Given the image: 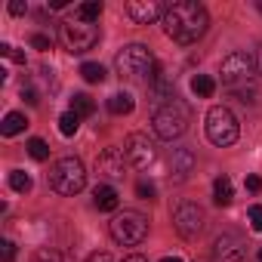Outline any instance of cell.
I'll list each match as a JSON object with an SVG mask.
<instances>
[{"instance_id":"35","label":"cell","mask_w":262,"mask_h":262,"mask_svg":"<svg viewBox=\"0 0 262 262\" xmlns=\"http://www.w3.org/2000/svg\"><path fill=\"white\" fill-rule=\"evenodd\" d=\"M86 262H114V259H111V253H105V250H102V253H93Z\"/></svg>"},{"instance_id":"8","label":"cell","mask_w":262,"mask_h":262,"mask_svg":"<svg viewBox=\"0 0 262 262\" xmlns=\"http://www.w3.org/2000/svg\"><path fill=\"white\" fill-rule=\"evenodd\" d=\"M219 74H222V83H225V86L241 90V86L250 83V77L256 74V56H250V53H244V50L228 53V56L222 59Z\"/></svg>"},{"instance_id":"5","label":"cell","mask_w":262,"mask_h":262,"mask_svg":"<svg viewBox=\"0 0 262 262\" xmlns=\"http://www.w3.org/2000/svg\"><path fill=\"white\" fill-rule=\"evenodd\" d=\"M207 139L213 142V145H219V148H228V145H234L237 142V136H241V126H237V117L225 108V105H213L210 111H207Z\"/></svg>"},{"instance_id":"9","label":"cell","mask_w":262,"mask_h":262,"mask_svg":"<svg viewBox=\"0 0 262 262\" xmlns=\"http://www.w3.org/2000/svg\"><path fill=\"white\" fill-rule=\"evenodd\" d=\"M173 225H176V231L182 237H198L201 228H204V210L194 201H182L173 210Z\"/></svg>"},{"instance_id":"23","label":"cell","mask_w":262,"mask_h":262,"mask_svg":"<svg viewBox=\"0 0 262 262\" xmlns=\"http://www.w3.org/2000/svg\"><path fill=\"white\" fill-rule=\"evenodd\" d=\"M10 188L19 191V194L31 191V176H28L25 170H13V173H10Z\"/></svg>"},{"instance_id":"22","label":"cell","mask_w":262,"mask_h":262,"mask_svg":"<svg viewBox=\"0 0 262 262\" xmlns=\"http://www.w3.org/2000/svg\"><path fill=\"white\" fill-rule=\"evenodd\" d=\"M71 111H74L77 117H90V114L96 111V102H93L86 93H77V96L71 99Z\"/></svg>"},{"instance_id":"19","label":"cell","mask_w":262,"mask_h":262,"mask_svg":"<svg viewBox=\"0 0 262 262\" xmlns=\"http://www.w3.org/2000/svg\"><path fill=\"white\" fill-rule=\"evenodd\" d=\"M133 96H129V93H114L111 99H108V111L111 114H129V111H133Z\"/></svg>"},{"instance_id":"7","label":"cell","mask_w":262,"mask_h":262,"mask_svg":"<svg viewBox=\"0 0 262 262\" xmlns=\"http://www.w3.org/2000/svg\"><path fill=\"white\" fill-rule=\"evenodd\" d=\"M108 231H111V237H114L117 244L136 247V244H142L145 234H148V219H145L142 213H136V210H123V213H117V216L111 219Z\"/></svg>"},{"instance_id":"31","label":"cell","mask_w":262,"mask_h":262,"mask_svg":"<svg viewBox=\"0 0 262 262\" xmlns=\"http://www.w3.org/2000/svg\"><path fill=\"white\" fill-rule=\"evenodd\" d=\"M234 96H237L244 105H247V102H250V105L256 102V90H250V86H247V90H234Z\"/></svg>"},{"instance_id":"34","label":"cell","mask_w":262,"mask_h":262,"mask_svg":"<svg viewBox=\"0 0 262 262\" xmlns=\"http://www.w3.org/2000/svg\"><path fill=\"white\" fill-rule=\"evenodd\" d=\"M247 188L250 191H262V179L259 176H247Z\"/></svg>"},{"instance_id":"14","label":"cell","mask_w":262,"mask_h":262,"mask_svg":"<svg viewBox=\"0 0 262 262\" xmlns=\"http://www.w3.org/2000/svg\"><path fill=\"white\" fill-rule=\"evenodd\" d=\"M191 167H194V151H191V148H176V151H173V173H176V182L185 179V176L191 173Z\"/></svg>"},{"instance_id":"12","label":"cell","mask_w":262,"mask_h":262,"mask_svg":"<svg viewBox=\"0 0 262 262\" xmlns=\"http://www.w3.org/2000/svg\"><path fill=\"white\" fill-rule=\"evenodd\" d=\"M164 13H167V7L161 0H133V4H126V16L136 25H151V22L164 19Z\"/></svg>"},{"instance_id":"16","label":"cell","mask_w":262,"mask_h":262,"mask_svg":"<svg viewBox=\"0 0 262 262\" xmlns=\"http://www.w3.org/2000/svg\"><path fill=\"white\" fill-rule=\"evenodd\" d=\"M25 126H28V117L22 111H10L4 117V123H0V133H4V136H19Z\"/></svg>"},{"instance_id":"30","label":"cell","mask_w":262,"mask_h":262,"mask_svg":"<svg viewBox=\"0 0 262 262\" xmlns=\"http://www.w3.org/2000/svg\"><path fill=\"white\" fill-rule=\"evenodd\" d=\"M0 247H4V262H13L16 259V244L13 241H0Z\"/></svg>"},{"instance_id":"40","label":"cell","mask_w":262,"mask_h":262,"mask_svg":"<svg viewBox=\"0 0 262 262\" xmlns=\"http://www.w3.org/2000/svg\"><path fill=\"white\" fill-rule=\"evenodd\" d=\"M256 7H259V13H262V0H259V4H256Z\"/></svg>"},{"instance_id":"17","label":"cell","mask_w":262,"mask_h":262,"mask_svg":"<svg viewBox=\"0 0 262 262\" xmlns=\"http://www.w3.org/2000/svg\"><path fill=\"white\" fill-rule=\"evenodd\" d=\"M231 198H234L231 179H228V176H219V179L213 182V201H216L219 207H228V204H231Z\"/></svg>"},{"instance_id":"32","label":"cell","mask_w":262,"mask_h":262,"mask_svg":"<svg viewBox=\"0 0 262 262\" xmlns=\"http://www.w3.org/2000/svg\"><path fill=\"white\" fill-rule=\"evenodd\" d=\"M31 47H34V50H50V37H47V34H34V37H31Z\"/></svg>"},{"instance_id":"1","label":"cell","mask_w":262,"mask_h":262,"mask_svg":"<svg viewBox=\"0 0 262 262\" xmlns=\"http://www.w3.org/2000/svg\"><path fill=\"white\" fill-rule=\"evenodd\" d=\"M161 25L176 43H194V40H201L207 34L210 16H207V10L198 4V0H179V4L167 7Z\"/></svg>"},{"instance_id":"33","label":"cell","mask_w":262,"mask_h":262,"mask_svg":"<svg viewBox=\"0 0 262 262\" xmlns=\"http://www.w3.org/2000/svg\"><path fill=\"white\" fill-rule=\"evenodd\" d=\"M10 13H13V16H25V13H28V4H22V0H13V4H10Z\"/></svg>"},{"instance_id":"11","label":"cell","mask_w":262,"mask_h":262,"mask_svg":"<svg viewBox=\"0 0 262 262\" xmlns=\"http://www.w3.org/2000/svg\"><path fill=\"white\" fill-rule=\"evenodd\" d=\"M213 259L216 262H244L247 259V247L237 234H219L213 244Z\"/></svg>"},{"instance_id":"2","label":"cell","mask_w":262,"mask_h":262,"mask_svg":"<svg viewBox=\"0 0 262 262\" xmlns=\"http://www.w3.org/2000/svg\"><path fill=\"white\" fill-rule=\"evenodd\" d=\"M114 68H117V74L126 77V80H145V77L151 80L155 71H158L155 56H151L148 47H142V43L123 47V50L117 53V59H114Z\"/></svg>"},{"instance_id":"41","label":"cell","mask_w":262,"mask_h":262,"mask_svg":"<svg viewBox=\"0 0 262 262\" xmlns=\"http://www.w3.org/2000/svg\"><path fill=\"white\" fill-rule=\"evenodd\" d=\"M259 262H262V247H259Z\"/></svg>"},{"instance_id":"18","label":"cell","mask_w":262,"mask_h":262,"mask_svg":"<svg viewBox=\"0 0 262 262\" xmlns=\"http://www.w3.org/2000/svg\"><path fill=\"white\" fill-rule=\"evenodd\" d=\"M99 16H102V4H99V0H86V4H80V7L74 10V19L90 22V25H96Z\"/></svg>"},{"instance_id":"36","label":"cell","mask_w":262,"mask_h":262,"mask_svg":"<svg viewBox=\"0 0 262 262\" xmlns=\"http://www.w3.org/2000/svg\"><path fill=\"white\" fill-rule=\"evenodd\" d=\"M22 99H25V102H28V105H37V102H40V99H37V93H34V90H22Z\"/></svg>"},{"instance_id":"4","label":"cell","mask_w":262,"mask_h":262,"mask_svg":"<svg viewBox=\"0 0 262 262\" xmlns=\"http://www.w3.org/2000/svg\"><path fill=\"white\" fill-rule=\"evenodd\" d=\"M86 185V170L77 158H59L50 167V188L59 194H77Z\"/></svg>"},{"instance_id":"6","label":"cell","mask_w":262,"mask_h":262,"mask_svg":"<svg viewBox=\"0 0 262 262\" xmlns=\"http://www.w3.org/2000/svg\"><path fill=\"white\" fill-rule=\"evenodd\" d=\"M59 40L74 56L90 53L99 43V25H90V22H80V19H65L59 25Z\"/></svg>"},{"instance_id":"28","label":"cell","mask_w":262,"mask_h":262,"mask_svg":"<svg viewBox=\"0 0 262 262\" xmlns=\"http://www.w3.org/2000/svg\"><path fill=\"white\" fill-rule=\"evenodd\" d=\"M247 216H250L253 231H262V207H259V204H256V207H250V210H247Z\"/></svg>"},{"instance_id":"21","label":"cell","mask_w":262,"mask_h":262,"mask_svg":"<svg viewBox=\"0 0 262 262\" xmlns=\"http://www.w3.org/2000/svg\"><path fill=\"white\" fill-rule=\"evenodd\" d=\"M80 77H83L86 83H102L108 74H105V68H102L99 62H83V65H80Z\"/></svg>"},{"instance_id":"20","label":"cell","mask_w":262,"mask_h":262,"mask_svg":"<svg viewBox=\"0 0 262 262\" xmlns=\"http://www.w3.org/2000/svg\"><path fill=\"white\" fill-rule=\"evenodd\" d=\"M191 90H194V96H201V99H210V96L216 93V80H213V77H207V74H194V80H191Z\"/></svg>"},{"instance_id":"15","label":"cell","mask_w":262,"mask_h":262,"mask_svg":"<svg viewBox=\"0 0 262 262\" xmlns=\"http://www.w3.org/2000/svg\"><path fill=\"white\" fill-rule=\"evenodd\" d=\"M93 198H96V207H99L102 213H114L117 204H120V198H117V191H114L111 185H99Z\"/></svg>"},{"instance_id":"27","label":"cell","mask_w":262,"mask_h":262,"mask_svg":"<svg viewBox=\"0 0 262 262\" xmlns=\"http://www.w3.org/2000/svg\"><path fill=\"white\" fill-rule=\"evenodd\" d=\"M34 262H62V256H59L56 250L43 247V250H37V253H34Z\"/></svg>"},{"instance_id":"13","label":"cell","mask_w":262,"mask_h":262,"mask_svg":"<svg viewBox=\"0 0 262 262\" xmlns=\"http://www.w3.org/2000/svg\"><path fill=\"white\" fill-rule=\"evenodd\" d=\"M96 170L102 176H108V179H120L123 170H126V155L120 148H105L99 155V161H96Z\"/></svg>"},{"instance_id":"3","label":"cell","mask_w":262,"mask_h":262,"mask_svg":"<svg viewBox=\"0 0 262 262\" xmlns=\"http://www.w3.org/2000/svg\"><path fill=\"white\" fill-rule=\"evenodd\" d=\"M151 126H155V133L161 139H167V142L179 139L188 129V111H185V105L179 99H173L167 105H158L155 114H151Z\"/></svg>"},{"instance_id":"24","label":"cell","mask_w":262,"mask_h":262,"mask_svg":"<svg viewBox=\"0 0 262 262\" xmlns=\"http://www.w3.org/2000/svg\"><path fill=\"white\" fill-rule=\"evenodd\" d=\"M77 126H80V117H77L74 111H65V114L59 117V129H62V136H74V133H77Z\"/></svg>"},{"instance_id":"25","label":"cell","mask_w":262,"mask_h":262,"mask_svg":"<svg viewBox=\"0 0 262 262\" xmlns=\"http://www.w3.org/2000/svg\"><path fill=\"white\" fill-rule=\"evenodd\" d=\"M28 155H31L34 161H47V158H50V145H47L43 139H28Z\"/></svg>"},{"instance_id":"39","label":"cell","mask_w":262,"mask_h":262,"mask_svg":"<svg viewBox=\"0 0 262 262\" xmlns=\"http://www.w3.org/2000/svg\"><path fill=\"white\" fill-rule=\"evenodd\" d=\"M161 262H182V259H179V256H164Z\"/></svg>"},{"instance_id":"37","label":"cell","mask_w":262,"mask_h":262,"mask_svg":"<svg viewBox=\"0 0 262 262\" xmlns=\"http://www.w3.org/2000/svg\"><path fill=\"white\" fill-rule=\"evenodd\" d=\"M256 71H259V74H262V47H259V50H256Z\"/></svg>"},{"instance_id":"10","label":"cell","mask_w":262,"mask_h":262,"mask_svg":"<svg viewBox=\"0 0 262 262\" xmlns=\"http://www.w3.org/2000/svg\"><path fill=\"white\" fill-rule=\"evenodd\" d=\"M123 155H126V161L133 164L136 170H145L158 158V148H155V142L148 136L133 133V136H126V142H123Z\"/></svg>"},{"instance_id":"38","label":"cell","mask_w":262,"mask_h":262,"mask_svg":"<svg viewBox=\"0 0 262 262\" xmlns=\"http://www.w3.org/2000/svg\"><path fill=\"white\" fill-rule=\"evenodd\" d=\"M123 262H148V259H145V256H126Z\"/></svg>"},{"instance_id":"29","label":"cell","mask_w":262,"mask_h":262,"mask_svg":"<svg viewBox=\"0 0 262 262\" xmlns=\"http://www.w3.org/2000/svg\"><path fill=\"white\" fill-rule=\"evenodd\" d=\"M136 194H139V198H145V201H148V198H155V185H151V182H145V179H142V182H139V185H136Z\"/></svg>"},{"instance_id":"26","label":"cell","mask_w":262,"mask_h":262,"mask_svg":"<svg viewBox=\"0 0 262 262\" xmlns=\"http://www.w3.org/2000/svg\"><path fill=\"white\" fill-rule=\"evenodd\" d=\"M0 56H7V59H13V62L25 65V53H19V50H16V47H10V43H0Z\"/></svg>"}]
</instances>
